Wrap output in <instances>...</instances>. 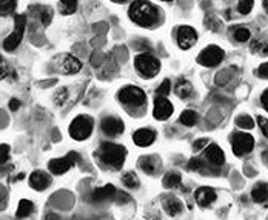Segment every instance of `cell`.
<instances>
[{
    "mask_svg": "<svg viewBox=\"0 0 268 220\" xmlns=\"http://www.w3.org/2000/svg\"><path fill=\"white\" fill-rule=\"evenodd\" d=\"M194 197H196V202L199 206L205 208V206H209L216 199H217V194L213 188H208V187H201L197 188L196 192H194Z\"/></svg>",
    "mask_w": 268,
    "mask_h": 220,
    "instance_id": "obj_15",
    "label": "cell"
},
{
    "mask_svg": "<svg viewBox=\"0 0 268 220\" xmlns=\"http://www.w3.org/2000/svg\"><path fill=\"white\" fill-rule=\"evenodd\" d=\"M80 160V156L77 153H69L66 157H62V159H53L50 164H48V168L53 174L56 176H60V174H65V172L71 168L74 164Z\"/></svg>",
    "mask_w": 268,
    "mask_h": 220,
    "instance_id": "obj_9",
    "label": "cell"
},
{
    "mask_svg": "<svg viewBox=\"0 0 268 220\" xmlns=\"http://www.w3.org/2000/svg\"><path fill=\"white\" fill-rule=\"evenodd\" d=\"M197 42V32L191 27H180L178 29V43L180 50H190Z\"/></svg>",
    "mask_w": 268,
    "mask_h": 220,
    "instance_id": "obj_10",
    "label": "cell"
},
{
    "mask_svg": "<svg viewBox=\"0 0 268 220\" xmlns=\"http://www.w3.org/2000/svg\"><path fill=\"white\" fill-rule=\"evenodd\" d=\"M254 6V0H239L238 9L240 14H250V11Z\"/></svg>",
    "mask_w": 268,
    "mask_h": 220,
    "instance_id": "obj_33",
    "label": "cell"
},
{
    "mask_svg": "<svg viewBox=\"0 0 268 220\" xmlns=\"http://www.w3.org/2000/svg\"><path fill=\"white\" fill-rule=\"evenodd\" d=\"M162 203H164V210L170 216H178L183 210L182 202L179 199H176V197H173V195H165L164 200H162Z\"/></svg>",
    "mask_w": 268,
    "mask_h": 220,
    "instance_id": "obj_20",
    "label": "cell"
},
{
    "mask_svg": "<svg viewBox=\"0 0 268 220\" xmlns=\"http://www.w3.org/2000/svg\"><path fill=\"white\" fill-rule=\"evenodd\" d=\"M170 89H171V83H170V80H168V79H165L164 82L160 83V86L157 88L156 94H157L159 97H167V96L170 94Z\"/></svg>",
    "mask_w": 268,
    "mask_h": 220,
    "instance_id": "obj_34",
    "label": "cell"
},
{
    "mask_svg": "<svg viewBox=\"0 0 268 220\" xmlns=\"http://www.w3.org/2000/svg\"><path fill=\"white\" fill-rule=\"evenodd\" d=\"M205 146H208V140H207V138H201V140H196L194 145H193L194 151H201V149L205 148Z\"/></svg>",
    "mask_w": 268,
    "mask_h": 220,
    "instance_id": "obj_42",
    "label": "cell"
},
{
    "mask_svg": "<svg viewBox=\"0 0 268 220\" xmlns=\"http://www.w3.org/2000/svg\"><path fill=\"white\" fill-rule=\"evenodd\" d=\"M174 92L180 97V99H186V97H190L191 96V92H193V85L188 82V80H185V79H180L178 85L174 86Z\"/></svg>",
    "mask_w": 268,
    "mask_h": 220,
    "instance_id": "obj_22",
    "label": "cell"
},
{
    "mask_svg": "<svg viewBox=\"0 0 268 220\" xmlns=\"http://www.w3.org/2000/svg\"><path fill=\"white\" fill-rule=\"evenodd\" d=\"M139 166L147 174H156V171L160 168V162L156 156H144L139 160Z\"/></svg>",
    "mask_w": 268,
    "mask_h": 220,
    "instance_id": "obj_18",
    "label": "cell"
},
{
    "mask_svg": "<svg viewBox=\"0 0 268 220\" xmlns=\"http://www.w3.org/2000/svg\"><path fill=\"white\" fill-rule=\"evenodd\" d=\"M224 57H225V53L222 48H219V46H216V45H209L199 54L197 62H199L202 66L213 68V66H217L220 62H222Z\"/></svg>",
    "mask_w": 268,
    "mask_h": 220,
    "instance_id": "obj_8",
    "label": "cell"
},
{
    "mask_svg": "<svg viewBox=\"0 0 268 220\" xmlns=\"http://www.w3.org/2000/svg\"><path fill=\"white\" fill-rule=\"evenodd\" d=\"M250 37H251V32H250L248 28H243V27L236 28V31H235V39L238 42H247V40H250Z\"/></svg>",
    "mask_w": 268,
    "mask_h": 220,
    "instance_id": "obj_32",
    "label": "cell"
},
{
    "mask_svg": "<svg viewBox=\"0 0 268 220\" xmlns=\"http://www.w3.org/2000/svg\"><path fill=\"white\" fill-rule=\"evenodd\" d=\"M180 182H182V176L179 174V172L173 171V172H168V174L164 177V182L162 183H164L165 188H176L180 185Z\"/></svg>",
    "mask_w": 268,
    "mask_h": 220,
    "instance_id": "obj_25",
    "label": "cell"
},
{
    "mask_svg": "<svg viewBox=\"0 0 268 220\" xmlns=\"http://www.w3.org/2000/svg\"><path fill=\"white\" fill-rule=\"evenodd\" d=\"M262 3H264V8L268 11V0H262Z\"/></svg>",
    "mask_w": 268,
    "mask_h": 220,
    "instance_id": "obj_45",
    "label": "cell"
},
{
    "mask_svg": "<svg viewBox=\"0 0 268 220\" xmlns=\"http://www.w3.org/2000/svg\"><path fill=\"white\" fill-rule=\"evenodd\" d=\"M134 66L145 79H153L160 71V62L148 53L139 54L134 59Z\"/></svg>",
    "mask_w": 268,
    "mask_h": 220,
    "instance_id": "obj_3",
    "label": "cell"
},
{
    "mask_svg": "<svg viewBox=\"0 0 268 220\" xmlns=\"http://www.w3.org/2000/svg\"><path fill=\"white\" fill-rule=\"evenodd\" d=\"M119 100L120 103L126 107H133V108H139L144 107L147 102V96L145 92L137 88V86H125L119 91Z\"/></svg>",
    "mask_w": 268,
    "mask_h": 220,
    "instance_id": "obj_6",
    "label": "cell"
},
{
    "mask_svg": "<svg viewBox=\"0 0 268 220\" xmlns=\"http://www.w3.org/2000/svg\"><path fill=\"white\" fill-rule=\"evenodd\" d=\"M113 2H116V3H125L126 0H113Z\"/></svg>",
    "mask_w": 268,
    "mask_h": 220,
    "instance_id": "obj_46",
    "label": "cell"
},
{
    "mask_svg": "<svg viewBox=\"0 0 268 220\" xmlns=\"http://www.w3.org/2000/svg\"><path fill=\"white\" fill-rule=\"evenodd\" d=\"M19 107H20V102L17 99H11V102H9V110L11 111H17Z\"/></svg>",
    "mask_w": 268,
    "mask_h": 220,
    "instance_id": "obj_44",
    "label": "cell"
},
{
    "mask_svg": "<svg viewBox=\"0 0 268 220\" xmlns=\"http://www.w3.org/2000/svg\"><path fill=\"white\" fill-rule=\"evenodd\" d=\"M154 117L157 120H167L170 115L173 114V105H171V102L165 97H159L154 100Z\"/></svg>",
    "mask_w": 268,
    "mask_h": 220,
    "instance_id": "obj_12",
    "label": "cell"
},
{
    "mask_svg": "<svg viewBox=\"0 0 268 220\" xmlns=\"http://www.w3.org/2000/svg\"><path fill=\"white\" fill-rule=\"evenodd\" d=\"M25 27H27V17L25 14H17L14 17V31L9 34L3 42V50L6 51H14L20 45L23 34H25Z\"/></svg>",
    "mask_w": 268,
    "mask_h": 220,
    "instance_id": "obj_5",
    "label": "cell"
},
{
    "mask_svg": "<svg viewBox=\"0 0 268 220\" xmlns=\"http://www.w3.org/2000/svg\"><path fill=\"white\" fill-rule=\"evenodd\" d=\"M156 140V133L149 128H142V130H137L133 134V142L137 146H149Z\"/></svg>",
    "mask_w": 268,
    "mask_h": 220,
    "instance_id": "obj_17",
    "label": "cell"
},
{
    "mask_svg": "<svg viewBox=\"0 0 268 220\" xmlns=\"http://www.w3.org/2000/svg\"><path fill=\"white\" fill-rule=\"evenodd\" d=\"M164 2H171V0H164Z\"/></svg>",
    "mask_w": 268,
    "mask_h": 220,
    "instance_id": "obj_48",
    "label": "cell"
},
{
    "mask_svg": "<svg viewBox=\"0 0 268 220\" xmlns=\"http://www.w3.org/2000/svg\"><path fill=\"white\" fill-rule=\"evenodd\" d=\"M54 103L57 107H62L63 103L68 100V89L66 88H59L56 91V94H54Z\"/></svg>",
    "mask_w": 268,
    "mask_h": 220,
    "instance_id": "obj_31",
    "label": "cell"
},
{
    "mask_svg": "<svg viewBox=\"0 0 268 220\" xmlns=\"http://www.w3.org/2000/svg\"><path fill=\"white\" fill-rule=\"evenodd\" d=\"M100 128L107 136H120L125 130L123 122L118 117H105L100 122Z\"/></svg>",
    "mask_w": 268,
    "mask_h": 220,
    "instance_id": "obj_11",
    "label": "cell"
},
{
    "mask_svg": "<svg viewBox=\"0 0 268 220\" xmlns=\"http://www.w3.org/2000/svg\"><path fill=\"white\" fill-rule=\"evenodd\" d=\"M251 51L253 53H259L261 55H268V39L254 40L251 43Z\"/></svg>",
    "mask_w": 268,
    "mask_h": 220,
    "instance_id": "obj_28",
    "label": "cell"
},
{
    "mask_svg": "<svg viewBox=\"0 0 268 220\" xmlns=\"http://www.w3.org/2000/svg\"><path fill=\"white\" fill-rule=\"evenodd\" d=\"M92 126H94V122H92L89 115H77L69 125V136L74 140H85V138L91 136Z\"/></svg>",
    "mask_w": 268,
    "mask_h": 220,
    "instance_id": "obj_4",
    "label": "cell"
},
{
    "mask_svg": "<svg viewBox=\"0 0 268 220\" xmlns=\"http://www.w3.org/2000/svg\"><path fill=\"white\" fill-rule=\"evenodd\" d=\"M128 14H130V19L134 23H137L139 27H144V28L153 27L159 20L157 8L153 3L147 2V0H136V2H133Z\"/></svg>",
    "mask_w": 268,
    "mask_h": 220,
    "instance_id": "obj_1",
    "label": "cell"
},
{
    "mask_svg": "<svg viewBox=\"0 0 268 220\" xmlns=\"http://www.w3.org/2000/svg\"><path fill=\"white\" fill-rule=\"evenodd\" d=\"M251 197L256 203H264L268 199V185L267 183H258L251 191Z\"/></svg>",
    "mask_w": 268,
    "mask_h": 220,
    "instance_id": "obj_21",
    "label": "cell"
},
{
    "mask_svg": "<svg viewBox=\"0 0 268 220\" xmlns=\"http://www.w3.org/2000/svg\"><path fill=\"white\" fill-rule=\"evenodd\" d=\"M261 103H262V107L268 111V89H265L264 94L261 96Z\"/></svg>",
    "mask_w": 268,
    "mask_h": 220,
    "instance_id": "obj_43",
    "label": "cell"
},
{
    "mask_svg": "<svg viewBox=\"0 0 268 220\" xmlns=\"http://www.w3.org/2000/svg\"><path fill=\"white\" fill-rule=\"evenodd\" d=\"M51 19H53V9L51 8H43V11H42V23L45 27H48Z\"/></svg>",
    "mask_w": 268,
    "mask_h": 220,
    "instance_id": "obj_36",
    "label": "cell"
},
{
    "mask_svg": "<svg viewBox=\"0 0 268 220\" xmlns=\"http://www.w3.org/2000/svg\"><path fill=\"white\" fill-rule=\"evenodd\" d=\"M32 210H34L32 202H31V200H27V199H23V200L19 202L16 216H17V219H25V217H28V216L32 213Z\"/></svg>",
    "mask_w": 268,
    "mask_h": 220,
    "instance_id": "obj_23",
    "label": "cell"
},
{
    "mask_svg": "<svg viewBox=\"0 0 268 220\" xmlns=\"http://www.w3.org/2000/svg\"><path fill=\"white\" fill-rule=\"evenodd\" d=\"M9 160V148L8 145H0V166L5 165Z\"/></svg>",
    "mask_w": 268,
    "mask_h": 220,
    "instance_id": "obj_35",
    "label": "cell"
},
{
    "mask_svg": "<svg viewBox=\"0 0 268 220\" xmlns=\"http://www.w3.org/2000/svg\"><path fill=\"white\" fill-rule=\"evenodd\" d=\"M59 11L63 16H71L77 11V0H60Z\"/></svg>",
    "mask_w": 268,
    "mask_h": 220,
    "instance_id": "obj_24",
    "label": "cell"
},
{
    "mask_svg": "<svg viewBox=\"0 0 268 220\" xmlns=\"http://www.w3.org/2000/svg\"><path fill=\"white\" fill-rule=\"evenodd\" d=\"M204 157H205L213 166H217V168H219V166H222V165L225 164V154H224V151H222V149H220L216 143H211V145L208 143L207 151H205Z\"/></svg>",
    "mask_w": 268,
    "mask_h": 220,
    "instance_id": "obj_13",
    "label": "cell"
},
{
    "mask_svg": "<svg viewBox=\"0 0 268 220\" xmlns=\"http://www.w3.org/2000/svg\"><path fill=\"white\" fill-rule=\"evenodd\" d=\"M235 122L242 130H253L254 128V120L250 117V115H238Z\"/></svg>",
    "mask_w": 268,
    "mask_h": 220,
    "instance_id": "obj_29",
    "label": "cell"
},
{
    "mask_svg": "<svg viewBox=\"0 0 268 220\" xmlns=\"http://www.w3.org/2000/svg\"><path fill=\"white\" fill-rule=\"evenodd\" d=\"M114 194H116V188L113 187V185H105V187L92 191L91 200L92 202H103V200H108V199H114Z\"/></svg>",
    "mask_w": 268,
    "mask_h": 220,
    "instance_id": "obj_19",
    "label": "cell"
},
{
    "mask_svg": "<svg viewBox=\"0 0 268 220\" xmlns=\"http://www.w3.org/2000/svg\"><path fill=\"white\" fill-rule=\"evenodd\" d=\"M9 73V68L6 65V62L3 60V57H0V80H3Z\"/></svg>",
    "mask_w": 268,
    "mask_h": 220,
    "instance_id": "obj_38",
    "label": "cell"
},
{
    "mask_svg": "<svg viewBox=\"0 0 268 220\" xmlns=\"http://www.w3.org/2000/svg\"><path fill=\"white\" fill-rule=\"evenodd\" d=\"M96 156L103 162L105 165H108L114 169H120L125 164L126 157V149L122 145L111 143V142H103L100 148L97 149Z\"/></svg>",
    "mask_w": 268,
    "mask_h": 220,
    "instance_id": "obj_2",
    "label": "cell"
},
{
    "mask_svg": "<svg viewBox=\"0 0 268 220\" xmlns=\"http://www.w3.org/2000/svg\"><path fill=\"white\" fill-rule=\"evenodd\" d=\"M180 123L182 125H185V126H193V125H196V122H197V115H196V112L194 111H191V110H186V111H183L182 114H180Z\"/></svg>",
    "mask_w": 268,
    "mask_h": 220,
    "instance_id": "obj_27",
    "label": "cell"
},
{
    "mask_svg": "<svg viewBox=\"0 0 268 220\" xmlns=\"http://www.w3.org/2000/svg\"><path fill=\"white\" fill-rule=\"evenodd\" d=\"M258 125H259V128L262 130L264 136L268 138V120L265 117H262V115H258Z\"/></svg>",
    "mask_w": 268,
    "mask_h": 220,
    "instance_id": "obj_37",
    "label": "cell"
},
{
    "mask_svg": "<svg viewBox=\"0 0 268 220\" xmlns=\"http://www.w3.org/2000/svg\"><path fill=\"white\" fill-rule=\"evenodd\" d=\"M258 76H259L261 79H268V62H265V63H262V65L259 66V69H258Z\"/></svg>",
    "mask_w": 268,
    "mask_h": 220,
    "instance_id": "obj_41",
    "label": "cell"
},
{
    "mask_svg": "<svg viewBox=\"0 0 268 220\" xmlns=\"http://www.w3.org/2000/svg\"><path fill=\"white\" fill-rule=\"evenodd\" d=\"M60 71L66 76H71V74H77L80 69H82V62H80L77 57L71 55V54H66L62 57V63L59 65Z\"/></svg>",
    "mask_w": 268,
    "mask_h": 220,
    "instance_id": "obj_14",
    "label": "cell"
},
{
    "mask_svg": "<svg viewBox=\"0 0 268 220\" xmlns=\"http://www.w3.org/2000/svg\"><path fill=\"white\" fill-rule=\"evenodd\" d=\"M51 185V177L43 171H34L30 177V187L36 191H43Z\"/></svg>",
    "mask_w": 268,
    "mask_h": 220,
    "instance_id": "obj_16",
    "label": "cell"
},
{
    "mask_svg": "<svg viewBox=\"0 0 268 220\" xmlns=\"http://www.w3.org/2000/svg\"><path fill=\"white\" fill-rule=\"evenodd\" d=\"M17 0H0V16H9L14 13Z\"/></svg>",
    "mask_w": 268,
    "mask_h": 220,
    "instance_id": "obj_26",
    "label": "cell"
},
{
    "mask_svg": "<svg viewBox=\"0 0 268 220\" xmlns=\"http://www.w3.org/2000/svg\"><path fill=\"white\" fill-rule=\"evenodd\" d=\"M114 199L118 203H126V202L131 200L130 195H128L126 192H118V191H116V194H114Z\"/></svg>",
    "mask_w": 268,
    "mask_h": 220,
    "instance_id": "obj_39",
    "label": "cell"
},
{
    "mask_svg": "<svg viewBox=\"0 0 268 220\" xmlns=\"http://www.w3.org/2000/svg\"><path fill=\"white\" fill-rule=\"evenodd\" d=\"M147 220H160V219H157V217H153V219H147Z\"/></svg>",
    "mask_w": 268,
    "mask_h": 220,
    "instance_id": "obj_47",
    "label": "cell"
},
{
    "mask_svg": "<svg viewBox=\"0 0 268 220\" xmlns=\"http://www.w3.org/2000/svg\"><path fill=\"white\" fill-rule=\"evenodd\" d=\"M231 145H233V153H235L238 157H242L253 151L254 138H253V136H250L247 133H233Z\"/></svg>",
    "mask_w": 268,
    "mask_h": 220,
    "instance_id": "obj_7",
    "label": "cell"
},
{
    "mask_svg": "<svg viewBox=\"0 0 268 220\" xmlns=\"http://www.w3.org/2000/svg\"><path fill=\"white\" fill-rule=\"evenodd\" d=\"M122 182L123 185H126L128 188H137L139 187V179L134 172H125L122 176Z\"/></svg>",
    "mask_w": 268,
    "mask_h": 220,
    "instance_id": "obj_30",
    "label": "cell"
},
{
    "mask_svg": "<svg viewBox=\"0 0 268 220\" xmlns=\"http://www.w3.org/2000/svg\"><path fill=\"white\" fill-rule=\"evenodd\" d=\"M188 168L193 171H199L202 168V160L201 159H191L190 164H188Z\"/></svg>",
    "mask_w": 268,
    "mask_h": 220,
    "instance_id": "obj_40",
    "label": "cell"
}]
</instances>
